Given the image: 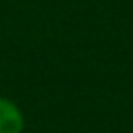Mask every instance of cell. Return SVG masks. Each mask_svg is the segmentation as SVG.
<instances>
[{"mask_svg":"<svg viewBox=\"0 0 133 133\" xmlns=\"http://www.w3.org/2000/svg\"><path fill=\"white\" fill-rule=\"evenodd\" d=\"M23 114L6 98H0V133H21L23 131Z\"/></svg>","mask_w":133,"mask_h":133,"instance_id":"6da1fadb","label":"cell"}]
</instances>
